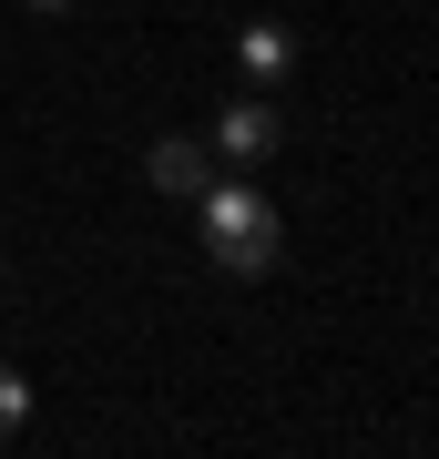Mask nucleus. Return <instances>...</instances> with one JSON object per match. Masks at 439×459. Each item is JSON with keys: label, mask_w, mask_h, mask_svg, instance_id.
<instances>
[{"label": "nucleus", "mask_w": 439, "mask_h": 459, "mask_svg": "<svg viewBox=\"0 0 439 459\" xmlns=\"http://www.w3.org/2000/svg\"><path fill=\"white\" fill-rule=\"evenodd\" d=\"M205 255L225 265V276H266L277 265V204L256 195V184H205Z\"/></svg>", "instance_id": "f257e3e1"}, {"label": "nucleus", "mask_w": 439, "mask_h": 459, "mask_svg": "<svg viewBox=\"0 0 439 459\" xmlns=\"http://www.w3.org/2000/svg\"><path fill=\"white\" fill-rule=\"evenodd\" d=\"M235 62H245V82H277V72L296 62V41L277 31V21H256V31H245V41H235Z\"/></svg>", "instance_id": "20e7f679"}, {"label": "nucleus", "mask_w": 439, "mask_h": 459, "mask_svg": "<svg viewBox=\"0 0 439 459\" xmlns=\"http://www.w3.org/2000/svg\"><path fill=\"white\" fill-rule=\"evenodd\" d=\"M205 143L225 153V164H266V153H277V113H266V102H235V113L215 123Z\"/></svg>", "instance_id": "7ed1b4c3"}, {"label": "nucleus", "mask_w": 439, "mask_h": 459, "mask_svg": "<svg viewBox=\"0 0 439 459\" xmlns=\"http://www.w3.org/2000/svg\"><path fill=\"white\" fill-rule=\"evenodd\" d=\"M21 419H31V388H21V377H11V368H0V439H11V429H21Z\"/></svg>", "instance_id": "39448f33"}, {"label": "nucleus", "mask_w": 439, "mask_h": 459, "mask_svg": "<svg viewBox=\"0 0 439 459\" xmlns=\"http://www.w3.org/2000/svg\"><path fill=\"white\" fill-rule=\"evenodd\" d=\"M31 11H72V0H31Z\"/></svg>", "instance_id": "423d86ee"}, {"label": "nucleus", "mask_w": 439, "mask_h": 459, "mask_svg": "<svg viewBox=\"0 0 439 459\" xmlns=\"http://www.w3.org/2000/svg\"><path fill=\"white\" fill-rule=\"evenodd\" d=\"M144 174H154V195H184V204H195L205 184H215V143H195V133H163V143L144 153Z\"/></svg>", "instance_id": "f03ea898"}]
</instances>
